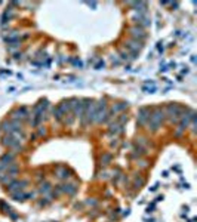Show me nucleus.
Segmentation results:
<instances>
[{
  "mask_svg": "<svg viewBox=\"0 0 197 222\" xmlns=\"http://www.w3.org/2000/svg\"><path fill=\"white\" fill-rule=\"evenodd\" d=\"M76 190H77L76 185H65V188H64V191H65V193H70V194H74Z\"/></svg>",
  "mask_w": 197,
  "mask_h": 222,
  "instance_id": "obj_1",
  "label": "nucleus"
},
{
  "mask_svg": "<svg viewBox=\"0 0 197 222\" xmlns=\"http://www.w3.org/2000/svg\"><path fill=\"white\" fill-rule=\"evenodd\" d=\"M13 197H15V200H22V199H24V194H22V193H18V194H13Z\"/></svg>",
  "mask_w": 197,
  "mask_h": 222,
  "instance_id": "obj_2",
  "label": "nucleus"
}]
</instances>
